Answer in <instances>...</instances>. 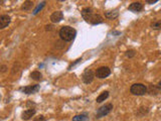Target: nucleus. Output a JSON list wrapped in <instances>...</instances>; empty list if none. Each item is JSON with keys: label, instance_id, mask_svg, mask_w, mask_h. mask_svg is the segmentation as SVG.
I'll return each instance as SVG.
<instances>
[{"label": "nucleus", "instance_id": "f257e3e1", "mask_svg": "<svg viewBox=\"0 0 161 121\" xmlns=\"http://www.w3.org/2000/svg\"><path fill=\"white\" fill-rule=\"evenodd\" d=\"M77 35V31L74 27L69 26V25H65V26H63L60 29V37L61 39L63 40V41H72L75 37Z\"/></svg>", "mask_w": 161, "mask_h": 121}, {"label": "nucleus", "instance_id": "f03ea898", "mask_svg": "<svg viewBox=\"0 0 161 121\" xmlns=\"http://www.w3.org/2000/svg\"><path fill=\"white\" fill-rule=\"evenodd\" d=\"M130 92L133 95H136V96H143L148 92V89L144 84L137 83V84H133L130 87Z\"/></svg>", "mask_w": 161, "mask_h": 121}, {"label": "nucleus", "instance_id": "7ed1b4c3", "mask_svg": "<svg viewBox=\"0 0 161 121\" xmlns=\"http://www.w3.org/2000/svg\"><path fill=\"white\" fill-rule=\"evenodd\" d=\"M112 110H113V104H111V103L102 106V107H100L98 110H97L96 118H98L99 119V118H102V117H104V116H107Z\"/></svg>", "mask_w": 161, "mask_h": 121}, {"label": "nucleus", "instance_id": "20e7f679", "mask_svg": "<svg viewBox=\"0 0 161 121\" xmlns=\"http://www.w3.org/2000/svg\"><path fill=\"white\" fill-rule=\"evenodd\" d=\"M95 77H96V72H94L93 70L87 69L86 71L83 73L82 75V80L85 84H91L94 81Z\"/></svg>", "mask_w": 161, "mask_h": 121}, {"label": "nucleus", "instance_id": "39448f33", "mask_svg": "<svg viewBox=\"0 0 161 121\" xmlns=\"http://www.w3.org/2000/svg\"><path fill=\"white\" fill-rule=\"evenodd\" d=\"M111 75V70L109 67H100L96 71V77L98 79H106Z\"/></svg>", "mask_w": 161, "mask_h": 121}, {"label": "nucleus", "instance_id": "423d86ee", "mask_svg": "<svg viewBox=\"0 0 161 121\" xmlns=\"http://www.w3.org/2000/svg\"><path fill=\"white\" fill-rule=\"evenodd\" d=\"M40 86L39 85H29V86L23 87V88H20L19 90L21 92H23L24 94L30 95V94H34V93L39 92Z\"/></svg>", "mask_w": 161, "mask_h": 121}, {"label": "nucleus", "instance_id": "0eeeda50", "mask_svg": "<svg viewBox=\"0 0 161 121\" xmlns=\"http://www.w3.org/2000/svg\"><path fill=\"white\" fill-rule=\"evenodd\" d=\"M94 11L91 7H85L84 9L82 10V17L84 18L87 22H90L92 16L94 15Z\"/></svg>", "mask_w": 161, "mask_h": 121}, {"label": "nucleus", "instance_id": "6e6552de", "mask_svg": "<svg viewBox=\"0 0 161 121\" xmlns=\"http://www.w3.org/2000/svg\"><path fill=\"white\" fill-rule=\"evenodd\" d=\"M35 113H36V110H35L34 108H29V109L24 110V111L22 112L21 118H22L23 120H29L35 115Z\"/></svg>", "mask_w": 161, "mask_h": 121}, {"label": "nucleus", "instance_id": "1a4fd4ad", "mask_svg": "<svg viewBox=\"0 0 161 121\" xmlns=\"http://www.w3.org/2000/svg\"><path fill=\"white\" fill-rule=\"evenodd\" d=\"M63 19V13L60 10L58 11H54V13L50 15V20L52 23H58Z\"/></svg>", "mask_w": 161, "mask_h": 121}, {"label": "nucleus", "instance_id": "9d476101", "mask_svg": "<svg viewBox=\"0 0 161 121\" xmlns=\"http://www.w3.org/2000/svg\"><path fill=\"white\" fill-rule=\"evenodd\" d=\"M11 21V17L7 14H4V15L0 16V28L3 29L5 28L6 26H8V24Z\"/></svg>", "mask_w": 161, "mask_h": 121}, {"label": "nucleus", "instance_id": "9b49d317", "mask_svg": "<svg viewBox=\"0 0 161 121\" xmlns=\"http://www.w3.org/2000/svg\"><path fill=\"white\" fill-rule=\"evenodd\" d=\"M128 9L133 12H140L141 10H143V4L141 2H133L129 5Z\"/></svg>", "mask_w": 161, "mask_h": 121}, {"label": "nucleus", "instance_id": "f8f14e48", "mask_svg": "<svg viewBox=\"0 0 161 121\" xmlns=\"http://www.w3.org/2000/svg\"><path fill=\"white\" fill-rule=\"evenodd\" d=\"M119 16V10L113 9V10H108L105 12V17L108 19H115Z\"/></svg>", "mask_w": 161, "mask_h": 121}, {"label": "nucleus", "instance_id": "ddd939ff", "mask_svg": "<svg viewBox=\"0 0 161 121\" xmlns=\"http://www.w3.org/2000/svg\"><path fill=\"white\" fill-rule=\"evenodd\" d=\"M103 22H104V19L100 14H94V15L92 16V18H91V20H90V23L91 24H93V25L100 24V23H103Z\"/></svg>", "mask_w": 161, "mask_h": 121}, {"label": "nucleus", "instance_id": "4468645a", "mask_svg": "<svg viewBox=\"0 0 161 121\" xmlns=\"http://www.w3.org/2000/svg\"><path fill=\"white\" fill-rule=\"evenodd\" d=\"M34 6V3L32 1H24V3L21 5V10L23 11H29L31 10Z\"/></svg>", "mask_w": 161, "mask_h": 121}, {"label": "nucleus", "instance_id": "2eb2a0df", "mask_svg": "<svg viewBox=\"0 0 161 121\" xmlns=\"http://www.w3.org/2000/svg\"><path fill=\"white\" fill-rule=\"evenodd\" d=\"M109 97V92L108 91H104V92H102L100 95H99L98 97H97L96 99V102L97 103H102L103 101H105L106 99Z\"/></svg>", "mask_w": 161, "mask_h": 121}, {"label": "nucleus", "instance_id": "dca6fc26", "mask_svg": "<svg viewBox=\"0 0 161 121\" xmlns=\"http://www.w3.org/2000/svg\"><path fill=\"white\" fill-rule=\"evenodd\" d=\"M30 78L32 80H34V81H40V80H42V75H41V73L39 71H33V72H31L30 73Z\"/></svg>", "mask_w": 161, "mask_h": 121}, {"label": "nucleus", "instance_id": "f3484780", "mask_svg": "<svg viewBox=\"0 0 161 121\" xmlns=\"http://www.w3.org/2000/svg\"><path fill=\"white\" fill-rule=\"evenodd\" d=\"M150 26H151L152 29H155V30H158V29L161 28V20H159V19L153 20V21L151 22V24H150Z\"/></svg>", "mask_w": 161, "mask_h": 121}, {"label": "nucleus", "instance_id": "a211bd4d", "mask_svg": "<svg viewBox=\"0 0 161 121\" xmlns=\"http://www.w3.org/2000/svg\"><path fill=\"white\" fill-rule=\"evenodd\" d=\"M45 3H46L45 1H42V2H40V3L39 4V5H37L36 7L34 8V10H33V12H32V14H33V15H36V14L39 13V12L40 11V10H41L42 8H43L44 6H45Z\"/></svg>", "mask_w": 161, "mask_h": 121}, {"label": "nucleus", "instance_id": "6ab92c4d", "mask_svg": "<svg viewBox=\"0 0 161 121\" xmlns=\"http://www.w3.org/2000/svg\"><path fill=\"white\" fill-rule=\"evenodd\" d=\"M88 119V114H80V115H76L73 118V121H86Z\"/></svg>", "mask_w": 161, "mask_h": 121}, {"label": "nucleus", "instance_id": "aec40b11", "mask_svg": "<svg viewBox=\"0 0 161 121\" xmlns=\"http://www.w3.org/2000/svg\"><path fill=\"white\" fill-rule=\"evenodd\" d=\"M135 50H127L126 52V56L128 57V58H133V57L135 56Z\"/></svg>", "mask_w": 161, "mask_h": 121}, {"label": "nucleus", "instance_id": "412c9836", "mask_svg": "<svg viewBox=\"0 0 161 121\" xmlns=\"http://www.w3.org/2000/svg\"><path fill=\"white\" fill-rule=\"evenodd\" d=\"M80 62H82V58H80V59H78L77 61L76 62H74V63H72L71 65H69V70H72V68L74 67V66H76L77 65V64H79V63H80Z\"/></svg>", "mask_w": 161, "mask_h": 121}, {"label": "nucleus", "instance_id": "4be33fe9", "mask_svg": "<svg viewBox=\"0 0 161 121\" xmlns=\"http://www.w3.org/2000/svg\"><path fill=\"white\" fill-rule=\"evenodd\" d=\"M33 121H45V118H44L43 115H39V116H37V117H35Z\"/></svg>", "mask_w": 161, "mask_h": 121}, {"label": "nucleus", "instance_id": "5701e85b", "mask_svg": "<svg viewBox=\"0 0 161 121\" xmlns=\"http://www.w3.org/2000/svg\"><path fill=\"white\" fill-rule=\"evenodd\" d=\"M6 71H7V66L2 65V66H1V70H0V72H1V73H5Z\"/></svg>", "mask_w": 161, "mask_h": 121}, {"label": "nucleus", "instance_id": "b1692460", "mask_svg": "<svg viewBox=\"0 0 161 121\" xmlns=\"http://www.w3.org/2000/svg\"><path fill=\"white\" fill-rule=\"evenodd\" d=\"M52 28H54V26H52V25H46V26H45V30L46 31L52 30Z\"/></svg>", "mask_w": 161, "mask_h": 121}, {"label": "nucleus", "instance_id": "393cba45", "mask_svg": "<svg viewBox=\"0 0 161 121\" xmlns=\"http://www.w3.org/2000/svg\"><path fill=\"white\" fill-rule=\"evenodd\" d=\"M158 0H146V3H148V4H154V3H156Z\"/></svg>", "mask_w": 161, "mask_h": 121}, {"label": "nucleus", "instance_id": "a878e982", "mask_svg": "<svg viewBox=\"0 0 161 121\" xmlns=\"http://www.w3.org/2000/svg\"><path fill=\"white\" fill-rule=\"evenodd\" d=\"M157 88L159 89V90H161V81H159V83L157 84Z\"/></svg>", "mask_w": 161, "mask_h": 121}]
</instances>
